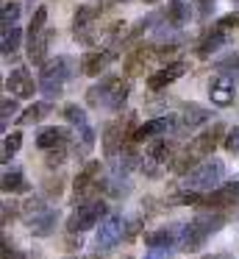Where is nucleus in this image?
I'll return each instance as SVG.
<instances>
[{
    "mask_svg": "<svg viewBox=\"0 0 239 259\" xmlns=\"http://www.w3.org/2000/svg\"><path fill=\"white\" fill-rule=\"evenodd\" d=\"M225 223H228V214L220 212V209H206V212H200L195 220H189V223L181 226L178 251H186V253L200 251V248L206 245V240H209L211 234H217Z\"/></svg>",
    "mask_w": 239,
    "mask_h": 259,
    "instance_id": "obj_1",
    "label": "nucleus"
},
{
    "mask_svg": "<svg viewBox=\"0 0 239 259\" xmlns=\"http://www.w3.org/2000/svg\"><path fill=\"white\" fill-rule=\"evenodd\" d=\"M72 75V59L70 56H56L50 62L42 64L39 70V92H42L47 101H56L64 90L67 78Z\"/></svg>",
    "mask_w": 239,
    "mask_h": 259,
    "instance_id": "obj_2",
    "label": "nucleus"
},
{
    "mask_svg": "<svg viewBox=\"0 0 239 259\" xmlns=\"http://www.w3.org/2000/svg\"><path fill=\"white\" fill-rule=\"evenodd\" d=\"M225 181V164L220 159H206L200 162L192 173L183 176V190H192V192H211L217 187H222Z\"/></svg>",
    "mask_w": 239,
    "mask_h": 259,
    "instance_id": "obj_3",
    "label": "nucleus"
},
{
    "mask_svg": "<svg viewBox=\"0 0 239 259\" xmlns=\"http://www.w3.org/2000/svg\"><path fill=\"white\" fill-rule=\"evenodd\" d=\"M106 214H109V203H106L103 198H98V201H92V203L72 206L70 218H67V231H72V234H83V231L100 226V220H103Z\"/></svg>",
    "mask_w": 239,
    "mask_h": 259,
    "instance_id": "obj_4",
    "label": "nucleus"
},
{
    "mask_svg": "<svg viewBox=\"0 0 239 259\" xmlns=\"http://www.w3.org/2000/svg\"><path fill=\"white\" fill-rule=\"evenodd\" d=\"M225 134H228L225 125H222V123H214L211 128H206L203 134L195 137V140L186 145V151H189V153H195V156H198L200 162H203V159H209L211 153L217 151V145H220V142H225Z\"/></svg>",
    "mask_w": 239,
    "mask_h": 259,
    "instance_id": "obj_5",
    "label": "nucleus"
},
{
    "mask_svg": "<svg viewBox=\"0 0 239 259\" xmlns=\"http://www.w3.org/2000/svg\"><path fill=\"white\" fill-rule=\"evenodd\" d=\"M122 237H125V220H122V214L109 212L98 226V248L100 251H111Z\"/></svg>",
    "mask_w": 239,
    "mask_h": 259,
    "instance_id": "obj_6",
    "label": "nucleus"
},
{
    "mask_svg": "<svg viewBox=\"0 0 239 259\" xmlns=\"http://www.w3.org/2000/svg\"><path fill=\"white\" fill-rule=\"evenodd\" d=\"M100 9L103 6H81L75 12V20H72V31H75V39L83 42V45H94V20H98Z\"/></svg>",
    "mask_w": 239,
    "mask_h": 259,
    "instance_id": "obj_7",
    "label": "nucleus"
},
{
    "mask_svg": "<svg viewBox=\"0 0 239 259\" xmlns=\"http://www.w3.org/2000/svg\"><path fill=\"white\" fill-rule=\"evenodd\" d=\"M209 117L211 114L206 106H200V103H183L181 114H178V120H175V134H192L198 125L209 123Z\"/></svg>",
    "mask_w": 239,
    "mask_h": 259,
    "instance_id": "obj_8",
    "label": "nucleus"
},
{
    "mask_svg": "<svg viewBox=\"0 0 239 259\" xmlns=\"http://www.w3.org/2000/svg\"><path fill=\"white\" fill-rule=\"evenodd\" d=\"M233 203H239V181H228V184L206 192L200 206H206V209H228V206H233Z\"/></svg>",
    "mask_w": 239,
    "mask_h": 259,
    "instance_id": "obj_9",
    "label": "nucleus"
},
{
    "mask_svg": "<svg viewBox=\"0 0 239 259\" xmlns=\"http://www.w3.org/2000/svg\"><path fill=\"white\" fill-rule=\"evenodd\" d=\"M175 120L178 117L164 114V117H153V120H148V123L136 125V131H133V142H150V140H156V137H167V131L175 128Z\"/></svg>",
    "mask_w": 239,
    "mask_h": 259,
    "instance_id": "obj_10",
    "label": "nucleus"
},
{
    "mask_svg": "<svg viewBox=\"0 0 239 259\" xmlns=\"http://www.w3.org/2000/svg\"><path fill=\"white\" fill-rule=\"evenodd\" d=\"M120 56V51H89L81 56V73L83 75H100L106 67H109V62H114V59Z\"/></svg>",
    "mask_w": 239,
    "mask_h": 259,
    "instance_id": "obj_11",
    "label": "nucleus"
},
{
    "mask_svg": "<svg viewBox=\"0 0 239 259\" xmlns=\"http://www.w3.org/2000/svg\"><path fill=\"white\" fill-rule=\"evenodd\" d=\"M6 90L14 92V98H33L36 84H33V75L28 73L25 67H17V70H11V75L6 78Z\"/></svg>",
    "mask_w": 239,
    "mask_h": 259,
    "instance_id": "obj_12",
    "label": "nucleus"
},
{
    "mask_svg": "<svg viewBox=\"0 0 239 259\" xmlns=\"http://www.w3.org/2000/svg\"><path fill=\"white\" fill-rule=\"evenodd\" d=\"M150 59H159V56H156V48H150V45L133 48V51L128 53V59H125V75H128V78H133V75H142L145 70H148Z\"/></svg>",
    "mask_w": 239,
    "mask_h": 259,
    "instance_id": "obj_13",
    "label": "nucleus"
},
{
    "mask_svg": "<svg viewBox=\"0 0 239 259\" xmlns=\"http://www.w3.org/2000/svg\"><path fill=\"white\" fill-rule=\"evenodd\" d=\"M209 98H211L214 106H231L233 98H236V92H233V81L228 78V75H217V78H211Z\"/></svg>",
    "mask_w": 239,
    "mask_h": 259,
    "instance_id": "obj_14",
    "label": "nucleus"
},
{
    "mask_svg": "<svg viewBox=\"0 0 239 259\" xmlns=\"http://www.w3.org/2000/svg\"><path fill=\"white\" fill-rule=\"evenodd\" d=\"M148 156L156 159L159 164H164V167H172V162H175V142L167 140V137H156V140L148 142Z\"/></svg>",
    "mask_w": 239,
    "mask_h": 259,
    "instance_id": "obj_15",
    "label": "nucleus"
},
{
    "mask_svg": "<svg viewBox=\"0 0 239 259\" xmlns=\"http://www.w3.org/2000/svg\"><path fill=\"white\" fill-rule=\"evenodd\" d=\"M28 229H31L33 237H50L56 231V223H59V212L56 209H42L39 214H33L31 220H25Z\"/></svg>",
    "mask_w": 239,
    "mask_h": 259,
    "instance_id": "obj_16",
    "label": "nucleus"
},
{
    "mask_svg": "<svg viewBox=\"0 0 239 259\" xmlns=\"http://www.w3.org/2000/svg\"><path fill=\"white\" fill-rule=\"evenodd\" d=\"M183 73H186V64H183V62H170L164 70H159V73H153V75L148 78V90L159 92L161 87H167V84H172V81H178Z\"/></svg>",
    "mask_w": 239,
    "mask_h": 259,
    "instance_id": "obj_17",
    "label": "nucleus"
},
{
    "mask_svg": "<svg viewBox=\"0 0 239 259\" xmlns=\"http://www.w3.org/2000/svg\"><path fill=\"white\" fill-rule=\"evenodd\" d=\"M181 226L183 223H175V226H167V229H159V231H148L142 237L148 248H164V245H178V237H181Z\"/></svg>",
    "mask_w": 239,
    "mask_h": 259,
    "instance_id": "obj_18",
    "label": "nucleus"
},
{
    "mask_svg": "<svg viewBox=\"0 0 239 259\" xmlns=\"http://www.w3.org/2000/svg\"><path fill=\"white\" fill-rule=\"evenodd\" d=\"M64 142H70V131L59 128V125H47V128H42L36 134V148H42V151L59 148V145H64Z\"/></svg>",
    "mask_w": 239,
    "mask_h": 259,
    "instance_id": "obj_19",
    "label": "nucleus"
},
{
    "mask_svg": "<svg viewBox=\"0 0 239 259\" xmlns=\"http://www.w3.org/2000/svg\"><path fill=\"white\" fill-rule=\"evenodd\" d=\"M50 39H53V31H50V28H44L42 34H36V36H31V39H28V59H31L33 64H39V67L44 64Z\"/></svg>",
    "mask_w": 239,
    "mask_h": 259,
    "instance_id": "obj_20",
    "label": "nucleus"
},
{
    "mask_svg": "<svg viewBox=\"0 0 239 259\" xmlns=\"http://www.w3.org/2000/svg\"><path fill=\"white\" fill-rule=\"evenodd\" d=\"M114 78H117V75H106V78H100V84L89 87L86 103H89L92 109H106V101H109V90H111V84H114Z\"/></svg>",
    "mask_w": 239,
    "mask_h": 259,
    "instance_id": "obj_21",
    "label": "nucleus"
},
{
    "mask_svg": "<svg viewBox=\"0 0 239 259\" xmlns=\"http://www.w3.org/2000/svg\"><path fill=\"white\" fill-rule=\"evenodd\" d=\"M225 39H228V36H225V28H217V25H214V28H211L209 34L203 36V42L198 45V56H200V59H209L214 51H220V48L225 45Z\"/></svg>",
    "mask_w": 239,
    "mask_h": 259,
    "instance_id": "obj_22",
    "label": "nucleus"
},
{
    "mask_svg": "<svg viewBox=\"0 0 239 259\" xmlns=\"http://www.w3.org/2000/svg\"><path fill=\"white\" fill-rule=\"evenodd\" d=\"M50 112H53V103H50V101L31 103V106H28L25 112L17 117V125H33V123H39V120H44Z\"/></svg>",
    "mask_w": 239,
    "mask_h": 259,
    "instance_id": "obj_23",
    "label": "nucleus"
},
{
    "mask_svg": "<svg viewBox=\"0 0 239 259\" xmlns=\"http://www.w3.org/2000/svg\"><path fill=\"white\" fill-rule=\"evenodd\" d=\"M128 92H131L128 81L114 78V84H111V90H109V101H106V109H109V112H120V109L125 106V101H128Z\"/></svg>",
    "mask_w": 239,
    "mask_h": 259,
    "instance_id": "obj_24",
    "label": "nucleus"
},
{
    "mask_svg": "<svg viewBox=\"0 0 239 259\" xmlns=\"http://www.w3.org/2000/svg\"><path fill=\"white\" fill-rule=\"evenodd\" d=\"M189 17H192V6H189L186 0H170V6H167V23L181 28V25H186Z\"/></svg>",
    "mask_w": 239,
    "mask_h": 259,
    "instance_id": "obj_25",
    "label": "nucleus"
},
{
    "mask_svg": "<svg viewBox=\"0 0 239 259\" xmlns=\"http://www.w3.org/2000/svg\"><path fill=\"white\" fill-rule=\"evenodd\" d=\"M3 192H11V195H14V192H28L31 190V184H28L25 181V176H22V170H6L3 173Z\"/></svg>",
    "mask_w": 239,
    "mask_h": 259,
    "instance_id": "obj_26",
    "label": "nucleus"
},
{
    "mask_svg": "<svg viewBox=\"0 0 239 259\" xmlns=\"http://www.w3.org/2000/svg\"><path fill=\"white\" fill-rule=\"evenodd\" d=\"M94 145V131L89 128V125H81V137H75V142H72V151H75L78 159H83L89 151H92Z\"/></svg>",
    "mask_w": 239,
    "mask_h": 259,
    "instance_id": "obj_27",
    "label": "nucleus"
},
{
    "mask_svg": "<svg viewBox=\"0 0 239 259\" xmlns=\"http://www.w3.org/2000/svg\"><path fill=\"white\" fill-rule=\"evenodd\" d=\"M20 148H22V134H20V131H11V134H6L3 151H0V159H3V164H9V159L14 156Z\"/></svg>",
    "mask_w": 239,
    "mask_h": 259,
    "instance_id": "obj_28",
    "label": "nucleus"
},
{
    "mask_svg": "<svg viewBox=\"0 0 239 259\" xmlns=\"http://www.w3.org/2000/svg\"><path fill=\"white\" fill-rule=\"evenodd\" d=\"M217 70H220V75H228L231 81H239V53H231V56L220 59Z\"/></svg>",
    "mask_w": 239,
    "mask_h": 259,
    "instance_id": "obj_29",
    "label": "nucleus"
},
{
    "mask_svg": "<svg viewBox=\"0 0 239 259\" xmlns=\"http://www.w3.org/2000/svg\"><path fill=\"white\" fill-rule=\"evenodd\" d=\"M20 39H22V31L17 28V25H11V28H3V56L14 53L17 48H20Z\"/></svg>",
    "mask_w": 239,
    "mask_h": 259,
    "instance_id": "obj_30",
    "label": "nucleus"
},
{
    "mask_svg": "<svg viewBox=\"0 0 239 259\" xmlns=\"http://www.w3.org/2000/svg\"><path fill=\"white\" fill-rule=\"evenodd\" d=\"M61 117L72 125H86V112H83L78 103H67V106L61 109Z\"/></svg>",
    "mask_w": 239,
    "mask_h": 259,
    "instance_id": "obj_31",
    "label": "nucleus"
},
{
    "mask_svg": "<svg viewBox=\"0 0 239 259\" xmlns=\"http://www.w3.org/2000/svg\"><path fill=\"white\" fill-rule=\"evenodd\" d=\"M44 23H47V9L39 6L36 14L31 17V25H28V39H31V36H36V34H42V31H44Z\"/></svg>",
    "mask_w": 239,
    "mask_h": 259,
    "instance_id": "obj_32",
    "label": "nucleus"
},
{
    "mask_svg": "<svg viewBox=\"0 0 239 259\" xmlns=\"http://www.w3.org/2000/svg\"><path fill=\"white\" fill-rule=\"evenodd\" d=\"M42 209H47V206H44V203H42V198H36V195H33V198H28V201H22V203H20V214H22L25 220H31L33 214H39Z\"/></svg>",
    "mask_w": 239,
    "mask_h": 259,
    "instance_id": "obj_33",
    "label": "nucleus"
},
{
    "mask_svg": "<svg viewBox=\"0 0 239 259\" xmlns=\"http://www.w3.org/2000/svg\"><path fill=\"white\" fill-rule=\"evenodd\" d=\"M64 162H67V142L59 148H50V151L44 153V164H47V167H59V164H64Z\"/></svg>",
    "mask_w": 239,
    "mask_h": 259,
    "instance_id": "obj_34",
    "label": "nucleus"
},
{
    "mask_svg": "<svg viewBox=\"0 0 239 259\" xmlns=\"http://www.w3.org/2000/svg\"><path fill=\"white\" fill-rule=\"evenodd\" d=\"M17 17H20V3H17V0H9L3 6V28H11V25L17 23Z\"/></svg>",
    "mask_w": 239,
    "mask_h": 259,
    "instance_id": "obj_35",
    "label": "nucleus"
},
{
    "mask_svg": "<svg viewBox=\"0 0 239 259\" xmlns=\"http://www.w3.org/2000/svg\"><path fill=\"white\" fill-rule=\"evenodd\" d=\"M222 145H225V151L231 153V156H239V125H233V128L228 131Z\"/></svg>",
    "mask_w": 239,
    "mask_h": 259,
    "instance_id": "obj_36",
    "label": "nucleus"
},
{
    "mask_svg": "<svg viewBox=\"0 0 239 259\" xmlns=\"http://www.w3.org/2000/svg\"><path fill=\"white\" fill-rule=\"evenodd\" d=\"M139 170H142L145 176H150V179H159L161 176V170H164V164H159L156 159H145V162H139Z\"/></svg>",
    "mask_w": 239,
    "mask_h": 259,
    "instance_id": "obj_37",
    "label": "nucleus"
},
{
    "mask_svg": "<svg viewBox=\"0 0 239 259\" xmlns=\"http://www.w3.org/2000/svg\"><path fill=\"white\" fill-rule=\"evenodd\" d=\"M214 0H195V14H198V20H209L211 14H214Z\"/></svg>",
    "mask_w": 239,
    "mask_h": 259,
    "instance_id": "obj_38",
    "label": "nucleus"
},
{
    "mask_svg": "<svg viewBox=\"0 0 239 259\" xmlns=\"http://www.w3.org/2000/svg\"><path fill=\"white\" fill-rule=\"evenodd\" d=\"M0 112H3V128H6L9 117H14V114H17V101H14V98H3V103H0Z\"/></svg>",
    "mask_w": 239,
    "mask_h": 259,
    "instance_id": "obj_39",
    "label": "nucleus"
},
{
    "mask_svg": "<svg viewBox=\"0 0 239 259\" xmlns=\"http://www.w3.org/2000/svg\"><path fill=\"white\" fill-rule=\"evenodd\" d=\"M172 256V245H164V248H150L145 253V259H170Z\"/></svg>",
    "mask_w": 239,
    "mask_h": 259,
    "instance_id": "obj_40",
    "label": "nucleus"
},
{
    "mask_svg": "<svg viewBox=\"0 0 239 259\" xmlns=\"http://www.w3.org/2000/svg\"><path fill=\"white\" fill-rule=\"evenodd\" d=\"M217 28H239V12H231L225 14V17H220V23H217Z\"/></svg>",
    "mask_w": 239,
    "mask_h": 259,
    "instance_id": "obj_41",
    "label": "nucleus"
},
{
    "mask_svg": "<svg viewBox=\"0 0 239 259\" xmlns=\"http://www.w3.org/2000/svg\"><path fill=\"white\" fill-rule=\"evenodd\" d=\"M20 214V203H3V226H9V220H14Z\"/></svg>",
    "mask_w": 239,
    "mask_h": 259,
    "instance_id": "obj_42",
    "label": "nucleus"
},
{
    "mask_svg": "<svg viewBox=\"0 0 239 259\" xmlns=\"http://www.w3.org/2000/svg\"><path fill=\"white\" fill-rule=\"evenodd\" d=\"M44 195H47V198H59L61 195V179H50L47 184H44Z\"/></svg>",
    "mask_w": 239,
    "mask_h": 259,
    "instance_id": "obj_43",
    "label": "nucleus"
},
{
    "mask_svg": "<svg viewBox=\"0 0 239 259\" xmlns=\"http://www.w3.org/2000/svg\"><path fill=\"white\" fill-rule=\"evenodd\" d=\"M81 245H83L81 234H72V231H67V251H78Z\"/></svg>",
    "mask_w": 239,
    "mask_h": 259,
    "instance_id": "obj_44",
    "label": "nucleus"
},
{
    "mask_svg": "<svg viewBox=\"0 0 239 259\" xmlns=\"http://www.w3.org/2000/svg\"><path fill=\"white\" fill-rule=\"evenodd\" d=\"M200 259H231L228 253H209V256H200Z\"/></svg>",
    "mask_w": 239,
    "mask_h": 259,
    "instance_id": "obj_45",
    "label": "nucleus"
},
{
    "mask_svg": "<svg viewBox=\"0 0 239 259\" xmlns=\"http://www.w3.org/2000/svg\"><path fill=\"white\" fill-rule=\"evenodd\" d=\"M3 259H25V256H22V253L20 251H11V253H6V256Z\"/></svg>",
    "mask_w": 239,
    "mask_h": 259,
    "instance_id": "obj_46",
    "label": "nucleus"
},
{
    "mask_svg": "<svg viewBox=\"0 0 239 259\" xmlns=\"http://www.w3.org/2000/svg\"><path fill=\"white\" fill-rule=\"evenodd\" d=\"M145 3H156V0H145Z\"/></svg>",
    "mask_w": 239,
    "mask_h": 259,
    "instance_id": "obj_47",
    "label": "nucleus"
},
{
    "mask_svg": "<svg viewBox=\"0 0 239 259\" xmlns=\"http://www.w3.org/2000/svg\"><path fill=\"white\" fill-rule=\"evenodd\" d=\"M236 3H239V0H236Z\"/></svg>",
    "mask_w": 239,
    "mask_h": 259,
    "instance_id": "obj_48",
    "label": "nucleus"
}]
</instances>
